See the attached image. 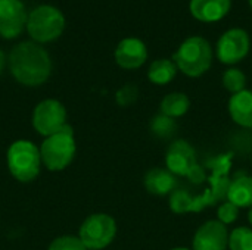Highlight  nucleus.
Masks as SVG:
<instances>
[{"label": "nucleus", "mask_w": 252, "mask_h": 250, "mask_svg": "<svg viewBox=\"0 0 252 250\" xmlns=\"http://www.w3.org/2000/svg\"><path fill=\"white\" fill-rule=\"evenodd\" d=\"M9 65L15 80L27 87L43 84L52 72L49 53L34 41H22L16 44L10 52Z\"/></svg>", "instance_id": "1"}, {"label": "nucleus", "mask_w": 252, "mask_h": 250, "mask_svg": "<svg viewBox=\"0 0 252 250\" xmlns=\"http://www.w3.org/2000/svg\"><path fill=\"white\" fill-rule=\"evenodd\" d=\"M173 62L177 69L190 78L204 75L213 63V49L210 41L199 35L186 38L173 55Z\"/></svg>", "instance_id": "2"}, {"label": "nucleus", "mask_w": 252, "mask_h": 250, "mask_svg": "<svg viewBox=\"0 0 252 250\" xmlns=\"http://www.w3.org/2000/svg\"><path fill=\"white\" fill-rule=\"evenodd\" d=\"M6 161L9 172L21 183L34 181L38 177L43 164L40 149L30 140L13 141L7 149Z\"/></svg>", "instance_id": "3"}, {"label": "nucleus", "mask_w": 252, "mask_h": 250, "mask_svg": "<svg viewBox=\"0 0 252 250\" xmlns=\"http://www.w3.org/2000/svg\"><path fill=\"white\" fill-rule=\"evenodd\" d=\"M77 152L72 128L66 124L59 133L49 136L40 146L43 165L50 171L65 169L74 159Z\"/></svg>", "instance_id": "4"}, {"label": "nucleus", "mask_w": 252, "mask_h": 250, "mask_svg": "<svg viewBox=\"0 0 252 250\" xmlns=\"http://www.w3.org/2000/svg\"><path fill=\"white\" fill-rule=\"evenodd\" d=\"M65 28L62 12L50 4L37 6L27 18V31L34 41L49 43L56 40Z\"/></svg>", "instance_id": "5"}, {"label": "nucleus", "mask_w": 252, "mask_h": 250, "mask_svg": "<svg viewBox=\"0 0 252 250\" xmlns=\"http://www.w3.org/2000/svg\"><path fill=\"white\" fill-rule=\"evenodd\" d=\"M117 234L115 220L106 214H93L84 220L78 237L87 250H102L108 248Z\"/></svg>", "instance_id": "6"}, {"label": "nucleus", "mask_w": 252, "mask_h": 250, "mask_svg": "<svg viewBox=\"0 0 252 250\" xmlns=\"http://www.w3.org/2000/svg\"><path fill=\"white\" fill-rule=\"evenodd\" d=\"M167 169L174 175L189 177L196 183L204 180V174L196 162L195 149L186 140H177L171 143L165 155Z\"/></svg>", "instance_id": "7"}, {"label": "nucleus", "mask_w": 252, "mask_h": 250, "mask_svg": "<svg viewBox=\"0 0 252 250\" xmlns=\"http://www.w3.org/2000/svg\"><path fill=\"white\" fill-rule=\"evenodd\" d=\"M32 125L35 131L44 137L59 133L66 125L65 106L55 99L40 102L32 112Z\"/></svg>", "instance_id": "8"}, {"label": "nucleus", "mask_w": 252, "mask_h": 250, "mask_svg": "<svg viewBox=\"0 0 252 250\" xmlns=\"http://www.w3.org/2000/svg\"><path fill=\"white\" fill-rule=\"evenodd\" d=\"M251 40L244 28L227 29L217 43V57L226 65H235L247 57Z\"/></svg>", "instance_id": "9"}, {"label": "nucleus", "mask_w": 252, "mask_h": 250, "mask_svg": "<svg viewBox=\"0 0 252 250\" xmlns=\"http://www.w3.org/2000/svg\"><path fill=\"white\" fill-rule=\"evenodd\" d=\"M27 18L21 0H0V35L3 38L18 37L27 25Z\"/></svg>", "instance_id": "10"}, {"label": "nucleus", "mask_w": 252, "mask_h": 250, "mask_svg": "<svg viewBox=\"0 0 252 250\" xmlns=\"http://www.w3.org/2000/svg\"><path fill=\"white\" fill-rule=\"evenodd\" d=\"M193 250H226L229 246V233L219 220L204 222L195 233Z\"/></svg>", "instance_id": "11"}, {"label": "nucleus", "mask_w": 252, "mask_h": 250, "mask_svg": "<svg viewBox=\"0 0 252 250\" xmlns=\"http://www.w3.org/2000/svg\"><path fill=\"white\" fill-rule=\"evenodd\" d=\"M148 59L146 44L136 37L124 38L115 49V60L124 69H137Z\"/></svg>", "instance_id": "12"}, {"label": "nucleus", "mask_w": 252, "mask_h": 250, "mask_svg": "<svg viewBox=\"0 0 252 250\" xmlns=\"http://www.w3.org/2000/svg\"><path fill=\"white\" fill-rule=\"evenodd\" d=\"M232 7V0H190L189 10L201 22H217L223 19Z\"/></svg>", "instance_id": "13"}, {"label": "nucleus", "mask_w": 252, "mask_h": 250, "mask_svg": "<svg viewBox=\"0 0 252 250\" xmlns=\"http://www.w3.org/2000/svg\"><path fill=\"white\" fill-rule=\"evenodd\" d=\"M214 200L211 193L204 196H190L186 190H174L170 194V208L174 214H186V212H201L205 206L213 205Z\"/></svg>", "instance_id": "14"}, {"label": "nucleus", "mask_w": 252, "mask_h": 250, "mask_svg": "<svg viewBox=\"0 0 252 250\" xmlns=\"http://www.w3.org/2000/svg\"><path fill=\"white\" fill-rule=\"evenodd\" d=\"M229 113L232 119L245 128H252V91L242 90L229 100Z\"/></svg>", "instance_id": "15"}, {"label": "nucleus", "mask_w": 252, "mask_h": 250, "mask_svg": "<svg viewBox=\"0 0 252 250\" xmlns=\"http://www.w3.org/2000/svg\"><path fill=\"white\" fill-rule=\"evenodd\" d=\"M143 184L149 193L157 194V196H165L174 192L176 177L168 169L152 168L145 174Z\"/></svg>", "instance_id": "16"}, {"label": "nucleus", "mask_w": 252, "mask_h": 250, "mask_svg": "<svg viewBox=\"0 0 252 250\" xmlns=\"http://www.w3.org/2000/svg\"><path fill=\"white\" fill-rule=\"evenodd\" d=\"M227 200L238 208H252V177L241 175L227 189Z\"/></svg>", "instance_id": "17"}, {"label": "nucleus", "mask_w": 252, "mask_h": 250, "mask_svg": "<svg viewBox=\"0 0 252 250\" xmlns=\"http://www.w3.org/2000/svg\"><path fill=\"white\" fill-rule=\"evenodd\" d=\"M177 74V66L170 59H158L154 60L148 71V78L151 83L157 85H165L174 80Z\"/></svg>", "instance_id": "18"}, {"label": "nucleus", "mask_w": 252, "mask_h": 250, "mask_svg": "<svg viewBox=\"0 0 252 250\" xmlns=\"http://www.w3.org/2000/svg\"><path fill=\"white\" fill-rule=\"evenodd\" d=\"M190 108V100L185 93H170L161 102V113L168 118L183 116Z\"/></svg>", "instance_id": "19"}, {"label": "nucleus", "mask_w": 252, "mask_h": 250, "mask_svg": "<svg viewBox=\"0 0 252 250\" xmlns=\"http://www.w3.org/2000/svg\"><path fill=\"white\" fill-rule=\"evenodd\" d=\"M229 249L252 250V230L248 227L235 228L229 234Z\"/></svg>", "instance_id": "20"}, {"label": "nucleus", "mask_w": 252, "mask_h": 250, "mask_svg": "<svg viewBox=\"0 0 252 250\" xmlns=\"http://www.w3.org/2000/svg\"><path fill=\"white\" fill-rule=\"evenodd\" d=\"M223 85L227 91L236 94L242 90H245L247 85V77L241 69L236 68H229L223 74Z\"/></svg>", "instance_id": "21"}, {"label": "nucleus", "mask_w": 252, "mask_h": 250, "mask_svg": "<svg viewBox=\"0 0 252 250\" xmlns=\"http://www.w3.org/2000/svg\"><path fill=\"white\" fill-rule=\"evenodd\" d=\"M177 130V125L174 122L173 118H168L165 115H157L154 116L152 122H151V131L159 137V139H167V137H171Z\"/></svg>", "instance_id": "22"}, {"label": "nucleus", "mask_w": 252, "mask_h": 250, "mask_svg": "<svg viewBox=\"0 0 252 250\" xmlns=\"http://www.w3.org/2000/svg\"><path fill=\"white\" fill-rule=\"evenodd\" d=\"M49 250H87V248L83 245L80 237H75V236H61V237L55 239L50 243Z\"/></svg>", "instance_id": "23"}, {"label": "nucleus", "mask_w": 252, "mask_h": 250, "mask_svg": "<svg viewBox=\"0 0 252 250\" xmlns=\"http://www.w3.org/2000/svg\"><path fill=\"white\" fill-rule=\"evenodd\" d=\"M239 215V208L236 205H233L232 202H224L219 206L217 211V218L221 224L227 225V224H233L238 220Z\"/></svg>", "instance_id": "24"}, {"label": "nucleus", "mask_w": 252, "mask_h": 250, "mask_svg": "<svg viewBox=\"0 0 252 250\" xmlns=\"http://www.w3.org/2000/svg\"><path fill=\"white\" fill-rule=\"evenodd\" d=\"M139 96V90L134 84H126L117 91V103L120 106H128L136 102Z\"/></svg>", "instance_id": "25"}, {"label": "nucleus", "mask_w": 252, "mask_h": 250, "mask_svg": "<svg viewBox=\"0 0 252 250\" xmlns=\"http://www.w3.org/2000/svg\"><path fill=\"white\" fill-rule=\"evenodd\" d=\"M4 63H6V57H4V53L0 50V74H1V71L4 68Z\"/></svg>", "instance_id": "26"}, {"label": "nucleus", "mask_w": 252, "mask_h": 250, "mask_svg": "<svg viewBox=\"0 0 252 250\" xmlns=\"http://www.w3.org/2000/svg\"><path fill=\"white\" fill-rule=\"evenodd\" d=\"M248 221H250V224L252 225V208L250 209V212H248Z\"/></svg>", "instance_id": "27"}, {"label": "nucleus", "mask_w": 252, "mask_h": 250, "mask_svg": "<svg viewBox=\"0 0 252 250\" xmlns=\"http://www.w3.org/2000/svg\"><path fill=\"white\" fill-rule=\"evenodd\" d=\"M173 250H190V249H186V248H174Z\"/></svg>", "instance_id": "28"}, {"label": "nucleus", "mask_w": 252, "mask_h": 250, "mask_svg": "<svg viewBox=\"0 0 252 250\" xmlns=\"http://www.w3.org/2000/svg\"><path fill=\"white\" fill-rule=\"evenodd\" d=\"M248 3H250V7L252 9V0H248Z\"/></svg>", "instance_id": "29"}]
</instances>
